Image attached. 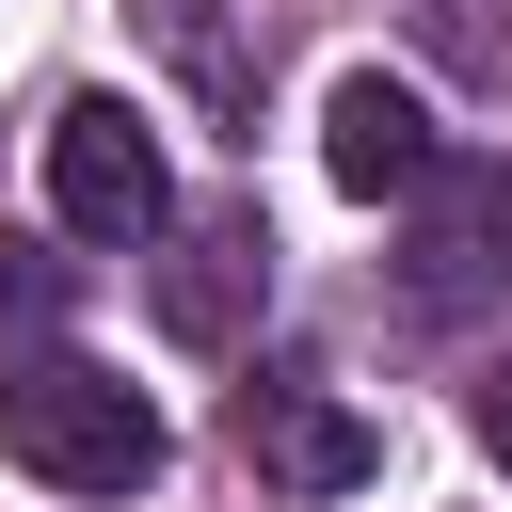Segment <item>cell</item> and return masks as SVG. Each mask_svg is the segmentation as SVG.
I'll return each mask as SVG.
<instances>
[{
    "instance_id": "cell-2",
    "label": "cell",
    "mask_w": 512,
    "mask_h": 512,
    "mask_svg": "<svg viewBox=\"0 0 512 512\" xmlns=\"http://www.w3.org/2000/svg\"><path fill=\"white\" fill-rule=\"evenodd\" d=\"M48 208H64V240H176L160 128H144L128 96H64V112H48Z\"/></svg>"
},
{
    "instance_id": "cell-5",
    "label": "cell",
    "mask_w": 512,
    "mask_h": 512,
    "mask_svg": "<svg viewBox=\"0 0 512 512\" xmlns=\"http://www.w3.org/2000/svg\"><path fill=\"white\" fill-rule=\"evenodd\" d=\"M512 288V160H448L416 192V320H464Z\"/></svg>"
},
{
    "instance_id": "cell-1",
    "label": "cell",
    "mask_w": 512,
    "mask_h": 512,
    "mask_svg": "<svg viewBox=\"0 0 512 512\" xmlns=\"http://www.w3.org/2000/svg\"><path fill=\"white\" fill-rule=\"evenodd\" d=\"M0 464L48 496H144L160 480V400L112 384L96 352H16L0 368Z\"/></svg>"
},
{
    "instance_id": "cell-4",
    "label": "cell",
    "mask_w": 512,
    "mask_h": 512,
    "mask_svg": "<svg viewBox=\"0 0 512 512\" xmlns=\"http://www.w3.org/2000/svg\"><path fill=\"white\" fill-rule=\"evenodd\" d=\"M224 432H240V464H256L272 496H352V480L384 464V432H368L336 384H288V368H256V384L224 400Z\"/></svg>"
},
{
    "instance_id": "cell-3",
    "label": "cell",
    "mask_w": 512,
    "mask_h": 512,
    "mask_svg": "<svg viewBox=\"0 0 512 512\" xmlns=\"http://www.w3.org/2000/svg\"><path fill=\"white\" fill-rule=\"evenodd\" d=\"M144 304H160V336H176V352H240V336H256V304H272V224H256V208H192V224L160 240Z\"/></svg>"
},
{
    "instance_id": "cell-10",
    "label": "cell",
    "mask_w": 512,
    "mask_h": 512,
    "mask_svg": "<svg viewBox=\"0 0 512 512\" xmlns=\"http://www.w3.org/2000/svg\"><path fill=\"white\" fill-rule=\"evenodd\" d=\"M480 448H496V464H512V368H496V384H480Z\"/></svg>"
},
{
    "instance_id": "cell-6",
    "label": "cell",
    "mask_w": 512,
    "mask_h": 512,
    "mask_svg": "<svg viewBox=\"0 0 512 512\" xmlns=\"http://www.w3.org/2000/svg\"><path fill=\"white\" fill-rule=\"evenodd\" d=\"M320 176H336V192H368V208H416V192L448 176V144H432V112H416L384 64H352V80L320 96Z\"/></svg>"
},
{
    "instance_id": "cell-8",
    "label": "cell",
    "mask_w": 512,
    "mask_h": 512,
    "mask_svg": "<svg viewBox=\"0 0 512 512\" xmlns=\"http://www.w3.org/2000/svg\"><path fill=\"white\" fill-rule=\"evenodd\" d=\"M416 48L448 80H512V0H416Z\"/></svg>"
},
{
    "instance_id": "cell-9",
    "label": "cell",
    "mask_w": 512,
    "mask_h": 512,
    "mask_svg": "<svg viewBox=\"0 0 512 512\" xmlns=\"http://www.w3.org/2000/svg\"><path fill=\"white\" fill-rule=\"evenodd\" d=\"M64 304V256H32V240H0V320H48Z\"/></svg>"
},
{
    "instance_id": "cell-7",
    "label": "cell",
    "mask_w": 512,
    "mask_h": 512,
    "mask_svg": "<svg viewBox=\"0 0 512 512\" xmlns=\"http://www.w3.org/2000/svg\"><path fill=\"white\" fill-rule=\"evenodd\" d=\"M128 32L192 80V112H208V128H240V144H256V32H240L224 0H128Z\"/></svg>"
}]
</instances>
